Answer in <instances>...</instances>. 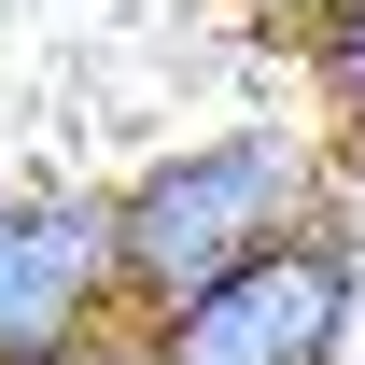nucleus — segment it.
Returning <instances> with one entry per match:
<instances>
[{
  "instance_id": "f257e3e1",
  "label": "nucleus",
  "mask_w": 365,
  "mask_h": 365,
  "mask_svg": "<svg viewBox=\"0 0 365 365\" xmlns=\"http://www.w3.org/2000/svg\"><path fill=\"white\" fill-rule=\"evenodd\" d=\"M309 211H337V155L323 127H281V113H239V127H197L169 155H140L113 182V281L127 309H182L197 281L253 267L267 239H295Z\"/></svg>"
},
{
  "instance_id": "20e7f679",
  "label": "nucleus",
  "mask_w": 365,
  "mask_h": 365,
  "mask_svg": "<svg viewBox=\"0 0 365 365\" xmlns=\"http://www.w3.org/2000/svg\"><path fill=\"white\" fill-rule=\"evenodd\" d=\"M295 71H309L323 127L365 140V0H309V14H295Z\"/></svg>"
},
{
  "instance_id": "7ed1b4c3",
  "label": "nucleus",
  "mask_w": 365,
  "mask_h": 365,
  "mask_svg": "<svg viewBox=\"0 0 365 365\" xmlns=\"http://www.w3.org/2000/svg\"><path fill=\"white\" fill-rule=\"evenodd\" d=\"M113 309V182H0V365H56Z\"/></svg>"
},
{
  "instance_id": "423d86ee",
  "label": "nucleus",
  "mask_w": 365,
  "mask_h": 365,
  "mask_svg": "<svg viewBox=\"0 0 365 365\" xmlns=\"http://www.w3.org/2000/svg\"><path fill=\"white\" fill-rule=\"evenodd\" d=\"M267 14H309V0H267Z\"/></svg>"
},
{
  "instance_id": "f03ea898",
  "label": "nucleus",
  "mask_w": 365,
  "mask_h": 365,
  "mask_svg": "<svg viewBox=\"0 0 365 365\" xmlns=\"http://www.w3.org/2000/svg\"><path fill=\"white\" fill-rule=\"evenodd\" d=\"M140 337H155V365H351V337H365V225L309 211L295 239H267L225 281H197Z\"/></svg>"
},
{
  "instance_id": "39448f33",
  "label": "nucleus",
  "mask_w": 365,
  "mask_h": 365,
  "mask_svg": "<svg viewBox=\"0 0 365 365\" xmlns=\"http://www.w3.org/2000/svg\"><path fill=\"white\" fill-rule=\"evenodd\" d=\"M56 365H155V337H140V309H113V323H98V337H71V351H56Z\"/></svg>"
}]
</instances>
